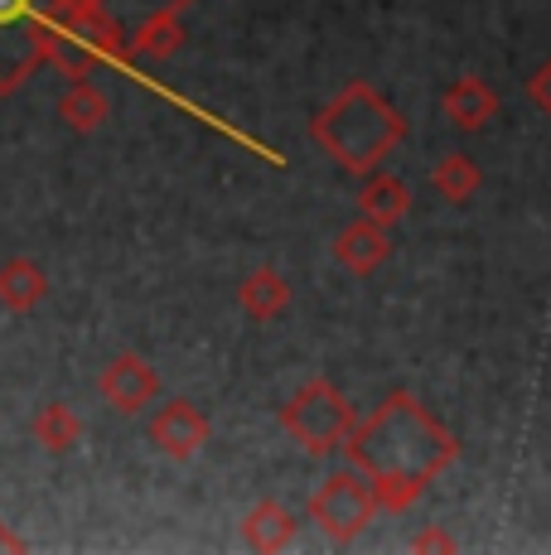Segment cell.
<instances>
[{
	"instance_id": "1",
	"label": "cell",
	"mask_w": 551,
	"mask_h": 555,
	"mask_svg": "<svg viewBox=\"0 0 551 555\" xmlns=\"http://www.w3.org/2000/svg\"><path fill=\"white\" fill-rule=\"evenodd\" d=\"M44 59V10L39 0H0V92H10Z\"/></svg>"
},
{
	"instance_id": "2",
	"label": "cell",
	"mask_w": 551,
	"mask_h": 555,
	"mask_svg": "<svg viewBox=\"0 0 551 555\" xmlns=\"http://www.w3.org/2000/svg\"><path fill=\"white\" fill-rule=\"evenodd\" d=\"M98 5H102V15L107 20H116V25L141 29V25H151V20L169 15L179 0H98Z\"/></svg>"
}]
</instances>
